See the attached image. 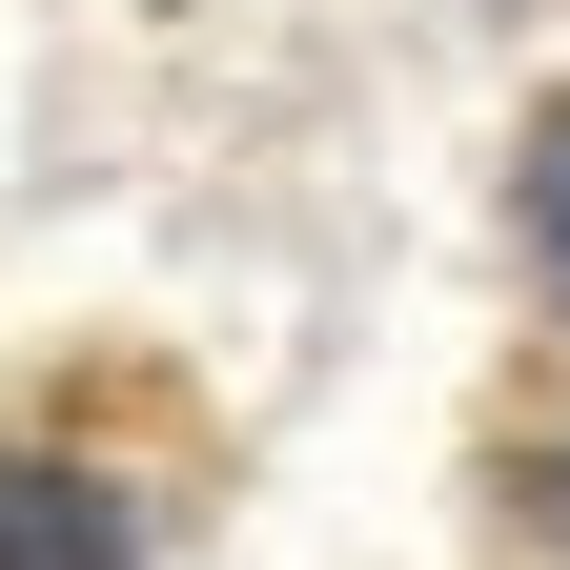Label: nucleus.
Wrapping results in <instances>:
<instances>
[{
  "mask_svg": "<svg viewBox=\"0 0 570 570\" xmlns=\"http://www.w3.org/2000/svg\"><path fill=\"white\" fill-rule=\"evenodd\" d=\"M0 570H122V510L82 469H41V449H0Z\"/></svg>",
  "mask_w": 570,
  "mask_h": 570,
  "instance_id": "1",
  "label": "nucleus"
},
{
  "mask_svg": "<svg viewBox=\"0 0 570 570\" xmlns=\"http://www.w3.org/2000/svg\"><path fill=\"white\" fill-rule=\"evenodd\" d=\"M530 265H550V306H570V122L530 142Z\"/></svg>",
  "mask_w": 570,
  "mask_h": 570,
  "instance_id": "2",
  "label": "nucleus"
}]
</instances>
